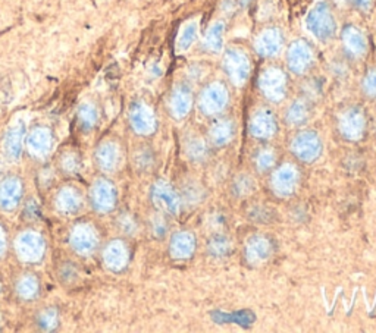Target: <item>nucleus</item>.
<instances>
[{"mask_svg": "<svg viewBox=\"0 0 376 333\" xmlns=\"http://www.w3.org/2000/svg\"><path fill=\"white\" fill-rule=\"evenodd\" d=\"M68 244L78 257H91L103 245L101 228L90 219H78L69 228Z\"/></svg>", "mask_w": 376, "mask_h": 333, "instance_id": "f257e3e1", "label": "nucleus"}, {"mask_svg": "<svg viewBox=\"0 0 376 333\" xmlns=\"http://www.w3.org/2000/svg\"><path fill=\"white\" fill-rule=\"evenodd\" d=\"M12 251L19 263L33 267L45 260L47 244L43 235L35 229L19 230L11 241Z\"/></svg>", "mask_w": 376, "mask_h": 333, "instance_id": "f03ea898", "label": "nucleus"}, {"mask_svg": "<svg viewBox=\"0 0 376 333\" xmlns=\"http://www.w3.org/2000/svg\"><path fill=\"white\" fill-rule=\"evenodd\" d=\"M87 203L98 214H109L118 207V189L106 176H97L87 194Z\"/></svg>", "mask_w": 376, "mask_h": 333, "instance_id": "7ed1b4c3", "label": "nucleus"}, {"mask_svg": "<svg viewBox=\"0 0 376 333\" xmlns=\"http://www.w3.org/2000/svg\"><path fill=\"white\" fill-rule=\"evenodd\" d=\"M86 203L84 191L72 182L61 185L53 195V209L64 218L78 216L84 210Z\"/></svg>", "mask_w": 376, "mask_h": 333, "instance_id": "20e7f679", "label": "nucleus"}, {"mask_svg": "<svg viewBox=\"0 0 376 333\" xmlns=\"http://www.w3.org/2000/svg\"><path fill=\"white\" fill-rule=\"evenodd\" d=\"M94 165L102 173H115L124 163V147L116 139H103L94 148Z\"/></svg>", "mask_w": 376, "mask_h": 333, "instance_id": "39448f33", "label": "nucleus"}, {"mask_svg": "<svg viewBox=\"0 0 376 333\" xmlns=\"http://www.w3.org/2000/svg\"><path fill=\"white\" fill-rule=\"evenodd\" d=\"M307 30L321 42H329L336 33L335 16L326 2L314 5L306 18Z\"/></svg>", "mask_w": 376, "mask_h": 333, "instance_id": "423d86ee", "label": "nucleus"}, {"mask_svg": "<svg viewBox=\"0 0 376 333\" xmlns=\"http://www.w3.org/2000/svg\"><path fill=\"white\" fill-rule=\"evenodd\" d=\"M24 181L18 175H6L0 180V211L13 213L24 201Z\"/></svg>", "mask_w": 376, "mask_h": 333, "instance_id": "0eeeda50", "label": "nucleus"}, {"mask_svg": "<svg viewBox=\"0 0 376 333\" xmlns=\"http://www.w3.org/2000/svg\"><path fill=\"white\" fill-rule=\"evenodd\" d=\"M222 66L231 83L235 84L237 87H243L247 83L251 65L249 56L241 49L227 50L222 61Z\"/></svg>", "mask_w": 376, "mask_h": 333, "instance_id": "6e6552de", "label": "nucleus"}, {"mask_svg": "<svg viewBox=\"0 0 376 333\" xmlns=\"http://www.w3.org/2000/svg\"><path fill=\"white\" fill-rule=\"evenodd\" d=\"M259 90L269 102L278 103L285 99L287 94V75L280 68H266L259 75Z\"/></svg>", "mask_w": 376, "mask_h": 333, "instance_id": "1a4fd4ad", "label": "nucleus"}, {"mask_svg": "<svg viewBox=\"0 0 376 333\" xmlns=\"http://www.w3.org/2000/svg\"><path fill=\"white\" fill-rule=\"evenodd\" d=\"M13 293L18 301L30 304L42 297V281L30 269L19 271L13 278Z\"/></svg>", "mask_w": 376, "mask_h": 333, "instance_id": "9d476101", "label": "nucleus"}, {"mask_svg": "<svg viewBox=\"0 0 376 333\" xmlns=\"http://www.w3.org/2000/svg\"><path fill=\"white\" fill-rule=\"evenodd\" d=\"M291 151L299 160L312 163L322 154V141L314 131H302L294 136Z\"/></svg>", "mask_w": 376, "mask_h": 333, "instance_id": "9b49d317", "label": "nucleus"}, {"mask_svg": "<svg viewBox=\"0 0 376 333\" xmlns=\"http://www.w3.org/2000/svg\"><path fill=\"white\" fill-rule=\"evenodd\" d=\"M228 99L227 87L221 81H215L203 88L199 99V107L203 115L215 116L227 107Z\"/></svg>", "mask_w": 376, "mask_h": 333, "instance_id": "f8f14e48", "label": "nucleus"}, {"mask_svg": "<svg viewBox=\"0 0 376 333\" xmlns=\"http://www.w3.org/2000/svg\"><path fill=\"white\" fill-rule=\"evenodd\" d=\"M130 248L123 240H110L102 245V263L105 269L113 273L124 271L130 263Z\"/></svg>", "mask_w": 376, "mask_h": 333, "instance_id": "ddd939ff", "label": "nucleus"}, {"mask_svg": "<svg viewBox=\"0 0 376 333\" xmlns=\"http://www.w3.org/2000/svg\"><path fill=\"white\" fill-rule=\"evenodd\" d=\"M53 144H55L53 134L49 128H45V127L34 128L28 134L27 141H25L27 153L34 160H38V162H43L49 158Z\"/></svg>", "mask_w": 376, "mask_h": 333, "instance_id": "4468645a", "label": "nucleus"}, {"mask_svg": "<svg viewBox=\"0 0 376 333\" xmlns=\"http://www.w3.org/2000/svg\"><path fill=\"white\" fill-rule=\"evenodd\" d=\"M338 128L346 140L359 141L366 129V116L360 107L347 109L338 119Z\"/></svg>", "mask_w": 376, "mask_h": 333, "instance_id": "2eb2a0df", "label": "nucleus"}, {"mask_svg": "<svg viewBox=\"0 0 376 333\" xmlns=\"http://www.w3.org/2000/svg\"><path fill=\"white\" fill-rule=\"evenodd\" d=\"M314 61V53L310 45L304 40H295L290 45L287 52V65L295 75L306 74Z\"/></svg>", "mask_w": 376, "mask_h": 333, "instance_id": "dca6fc26", "label": "nucleus"}, {"mask_svg": "<svg viewBox=\"0 0 376 333\" xmlns=\"http://www.w3.org/2000/svg\"><path fill=\"white\" fill-rule=\"evenodd\" d=\"M152 201L153 204L168 213V214H178L181 210V197L175 191V188L168 184L166 181H157L152 188Z\"/></svg>", "mask_w": 376, "mask_h": 333, "instance_id": "f3484780", "label": "nucleus"}, {"mask_svg": "<svg viewBox=\"0 0 376 333\" xmlns=\"http://www.w3.org/2000/svg\"><path fill=\"white\" fill-rule=\"evenodd\" d=\"M300 173L294 165H283L272 175V189L280 197H290L299 187Z\"/></svg>", "mask_w": 376, "mask_h": 333, "instance_id": "a211bd4d", "label": "nucleus"}, {"mask_svg": "<svg viewBox=\"0 0 376 333\" xmlns=\"http://www.w3.org/2000/svg\"><path fill=\"white\" fill-rule=\"evenodd\" d=\"M55 169L64 178H75L83 169V156L75 147H62L55 159Z\"/></svg>", "mask_w": 376, "mask_h": 333, "instance_id": "6ab92c4d", "label": "nucleus"}, {"mask_svg": "<svg viewBox=\"0 0 376 333\" xmlns=\"http://www.w3.org/2000/svg\"><path fill=\"white\" fill-rule=\"evenodd\" d=\"M249 131L256 139L261 140H268L270 136H273L278 131V124H276L275 115L266 109L261 107L257 109L249 121Z\"/></svg>", "mask_w": 376, "mask_h": 333, "instance_id": "aec40b11", "label": "nucleus"}, {"mask_svg": "<svg viewBox=\"0 0 376 333\" xmlns=\"http://www.w3.org/2000/svg\"><path fill=\"white\" fill-rule=\"evenodd\" d=\"M130 124L135 134L147 136L156 131V116L146 103L137 102L130 109Z\"/></svg>", "mask_w": 376, "mask_h": 333, "instance_id": "412c9836", "label": "nucleus"}, {"mask_svg": "<svg viewBox=\"0 0 376 333\" xmlns=\"http://www.w3.org/2000/svg\"><path fill=\"white\" fill-rule=\"evenodd\" d=\"M56 279L65 288H75L84 279L83 266L74 259H61L55 267Z\"/></svg>", "mask_w": 376, "mask_h": 333, "instance_id": "4be33fe9", "label": "nucleus"}, {"mask_svg": "<svg viewBox=\"0 0 376 333\" xmlns=\"http://www.w3.org/2000/svg\"><path fill=\"white\" fill-rule=\"evenodd\" d=\"M284 46V37L278 28H266L254 42V49L262 57L276 56Z\"/></svg>", "mask_w": 376, "mask_h": 333, "instance_id": "5701e85b", "label": "nucleus"}, {"mask_svg": "<svg viewBox=\"0 0 376 333\" xmlns=\"http://www.w3.org/2000/svg\"><path fill=\"white\" fill-rule=\"evenodd\" d=\"M193 107V91L187 84H178L169 95V110L175 119H184Z\"/></svg>", "mask_w": 376, "mask_h": 333, "instance_id": "b1692460", "label": "nucleus"}, {"mask_svg": "<svg viewBox=\"0 0 376 333\" xmlns=\"http://www.w3.org/2000/svg\"><path fill=\"white\" fill-rule=\"evenodd\" d=\"M343 45L346 52L353 57H363L369 47L365 33L354 25H347L343 30Z\"/></svg>", "mask_w": 376, "mask_h": 333, "instance_id": "393cba45", "label": "nucleus"}, {"mask_svg": "<svg viewBox=\"0 0 376 333\" xmlns=\"http://www.w3.org/2000/svg\"><path fill=\"white\" fill-rule=\"evenodd\" d=\"M195 251V237L191 232H176L169 244V254L175 260H187Z\"/></svg>", "mask_w": 376, "mask_h": 333, "instance_id": "a878e982", "label": "nucleus"}, {"mask_svg": "<svg viewBox=\"0 0 376 333\" xmlns=\"http://www.w3.org/2000/svg\"><path fill=\"white\" fill-rule=\"evenodd\" d=\"M272 243L269 238L256 235L251 237L246 245V259L250 264H261L272 256Z\"/></svg>", "mask_w": 376, "mask_h": 333, "instance_id": "bb28decb", "label": "nucleus"}, {"mask_svg": "<svg viewBox=\"0 0 376 333\" xmlns=\"http://www.w3.org/2000/svg\"><path fill=\"white\" fill-rule=\"evenodd\" d=\"M235 134V127L231 119H217L209 129V140L216 147L227 146Z\"/></svg>", "mask_w": 376, "mask_h": 333, "instance_id": "cd10ccee", "label": "nucleus"}, {"mask_svg": "<svg viewBox=\"0 0 376 333\" xmlns=\"http://www.w3.org/2000/svg\"><path fill=\"white\" fill-rule=\"evenodd\" d=\"M224 34H225V24L222 21L213 23L203 40V49L209 53H221L224 49Z\"/></svg>", "mask_w": 376, "mask_h": 333, "instance_id": "c85d7f7f", "label": "nucleus"}, {"mask_svg": "<svg viewBox=\"0 0 376 333\" xmlns=\"http://www.w3.org/2000/svg\"><path fill=\"white\" fill-rule=\"evenodd\" d=\"M34 325L43 332H53L59 327V310L56 307H45L35 312Z\"/></svg>", "mask_w": 376, "mask_h": 333, "instance_id": "c756f323", "label": "nucleus"}, {"mask_svg": "<svg viewBox=\"0 0 376 333\" xmlns=\"http://www.w3.org/2000/svg\"><path fill=\"white\" fill-rule=\"evenodd\" d=\"M310 117V107L306 100H295L287 110L285 121L292 127L306 124Z\"/></svg>", "mask_w": 376, "mask_h": 333, "instance_id": "7c9ffc66", "label": "nucleus"}, {"mask_svg": "<svg viewBox=\"0 0 376 333\" xmlns=\"http://www.w3.org/2000/svg\"><path fill=\"white\" fill-rule=\"evenodd\" d=\"M197 35H199V23H197L195 19H191V21L184 24L180 34H178L176 50L178 52H187L193 46V43L195 42Z\"/></svg>", "mask_w": 376, "mask_h": 333, "instance_id": "2f4dec72", "label": "nucleus"}, {"mask_svg": "<svg viewBox=\"0 0 376 333\" xmlns=\"http://www.w3.org/2000/svg\"><path fill=\"white\" fill-rule=\"evenodd\" d=\"M207 251L212 257L224 259L232 252V243L225 235H215L207 244Z\"/></svg>", "mask_w": 376, "mask_h": 333, "instance_id": "473e14b6", "label": "nucleus"}, {"mask_svg": "<svg viewBox=\"0 0 376 333\" xmlns=\"http://www.w3.org/2000/svg\"><path fill=\"white\" fill-rule=\"evenodd\" d=\"M76 124L80 131L90 132L97 124V110L91 105H84L76 113Z\"/></svg>", "mask_w": 376, "mask_h": 333, "instance_id": "72a5a7b5", "label": "nucleus"}, {"mask_svg": "<svg viewBox=\"0 0 376 333\" xmlns=\"http://www.w3.org/2000/svg\"><path fill=\"white\" fill-rule=\"evenodd\" d=\"M186 153L191 160L200 162L206 158V144L200 136L193 135L186 141Z\"/></svg>", "mask_w": 376, "mask_h": 333, "instance_id": "f704fd0d", "label": "nucleus"}, {"mask_svg": "<svg viewBox=\"0 0 376 333\" xmlns=\"http://www.w3.org/2000/svg\"><path fill=\"white\" fill-rule=\"evenodd\" d=\"M132 163L138 170H147L153 165V154L149 147H138L134 151Z\"/></svg>", "mask_w": 376, "mask_h": 333, "instance_id": "c9c22d12", "label": "nucleus"}, {"mask_svg": "<svg viewBox=\"0 0 376 333\" xmlns=\"http://www.w3.org/2000/svg\"><path fill=\"white\" fill-rule=\"evenodd\" d=\"M115 222H116V226L120 228V230L123 233L128 235V237H131V235H135L137 230H138V223H137V221L134 219V216H131L130 213L120 214V216L115 219Z\"/></svg>", "mask_w": 376, "mask_h": 333, "instance_id": "e433bc0d", "label": "nucleus"}, {"mask_svg": "<svg viewBox=\"0 0 376 333\" xmlns=\"http://www.w3.org/2000/svg\"><path fill=\"white\" fill-rule=\"evenodd\" d=\"M276 156L270 148H262L256 156V166L259 170H269L275 165Z\"/></svg>", "mask_w": 376, "mask_h": 333, "instance_id": "4c0bfd02", "label": "nucleus"}, {"mask_svg": "<svg viewBox=\"0 0 376 333\" xmlns=\"http://www.w3.org/2000/svg\"><path fill=\"white\" fill-rule=\"evenodd\" d=\"M363 91L369 97L376 95V69H370L363 78Z\"/></svg>", "mask_w": 376, "mask_h": 333, "instance_id": "58836bf2", "label": "nucleus"}, {"mask_svg": "<svg viewBox=\"0 0 376 333\" xmlns=\"http://www.w3.org/2000/svg\"><path fill=\"white\" fill-rule=\"evenodd\" d=\"M11 248V238L4 223H0V260L6 257V254Z\"/></svg>", "mask_w": 376, "mask_h": 333, "instance_id": "ea45409f", "label": "nucleus"}, {"mask_svg": "<svg viewBox=\"0 0 376 333\" xmlns=\"http://www.w3.org/2000/svg\"><path fill=\"white\" fill-rule=\"evenodd\" d=\"M152 230L154 233V237H164L166 233V222L162 216H154L152 221Z\"/></svg>", "mask_w": 376, "mask_h": 333, "instance_id": "a19ab883", "label": "nucleus"}, {"mask_svg": "<svg viewBox=\"0 0 376 333\" xmlns=\"http://www.w3.org/2000/svg\"><path fill=\"white\" fill-rule=\"evenodd\" d=\"M350 4H353L355 8L363 12H368L373 5V0H351Z\"/></svg>", "mask_w": 376, "mask_h": 333, "instance_id": "79ce46f5", "label": "nucleus"}, {"mask_svg": "<svg viewBox=\"0 0 376 333\" xmlns=\"http://www.w3.org/2000/svg\"><path fill=\"white\" fill-rule=\"evenodd\" d=\"M2 292H4V284H2V279H0V296H2Z\"/></svg>", "mask_w": 376, "mask_h": 333, "instance_id": "37998d69", "label": "nucleus"}, {"mask_svg": "<svg viewBox=\"0 0 376 333\" xmlns=\"http://www.w3.org/2000/svg\"><path fill=\"white\" fill-rule=\"evenodd\" d=\"M338 2H340V4H350L351 0H338Z\"/></svg>", "mask_w": 376, "mask_h": 333, "instance_id": "c03bdc74", "label": "nucleus"}]
</instances>
